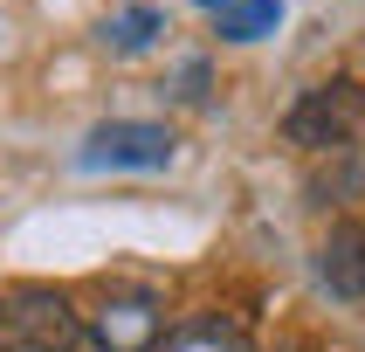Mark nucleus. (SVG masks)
<instances>
[{
	"instance_id": "f257e3e1",
	"label": "nucleus",
	"mask_w": 365,
	"mask_h": 352,
	"mask_svg": "<svg viewBox=\"0 0 365 352\" xmlns=\"http://www.w3.org/2000/svg\"><path fill=\"white\" fill-rule=\"evenodd\" d=\"M83 311L56 283H14L0 297V352H76Z\"/></svg>"
},
{
	"instance_id": "f03ea898",
	"label": "nucleus",
	"mask_w": 365,
	"mask_h": 352,
	"mask_svg": "<svg viewBox=\"0 0 365 352\" xmlns=\"http://www.w3.org/2000/svg\"><path fill=\"white\" fill-rule=\"evenodd\" d=\"M359 124H365V83L331 76V83H317V90H304L289 104L283 131H289V145H310V152H345V139Z\"/></svg>"
},
{
	"instance_id": "7ed1b4c3",
	"label": "nucleus",
	"mask_w": 365,
	"mask_h": 352,
	"mask_svg": "<svg viewBox=\"0 0 365 352\" xmlns=\"http://www.w3.org/2000/svg\"><path fill=\"white\" fill-rule=\"evenodd\" d=\"M165 311L159 297H145V290H110L97 311H90V325L83 338H97V352H165Z\"/></svg>"
},
{
	"instance_id": "20e7f679",
	"label": "nucleus",
	"mask_w": 365,
	"mask_h": 352,
	"mask_svg": "<svg viewBox=\"0 0 365 352\" xmlns=\"http://www.w3.org/2000/svg\"><path fill=\"white\" fill-rule=\"evenodd\" d=\"M83 166L90 173H103V166H173V131L165 124H145V118H110L90 131V145H83Z\"/></svg>"
},
{
	"instance_id": "39448f33",
	"label": "nucleus",
	"mask_w": 365,
	"mask_h": 352,
	"mask_svg": "<svg viewBox=\"0 0 365 352\" xmlns=\"http://www.w3.org/2000/svg\"><path fill=\"white\" fill-rule=\"evenodd\" d=\"M317 276H324V290L345 297V304L365 297V228L359 221H338L324 235V248H317Z\"/></svg>"
},
{
	"instance_id": "423d86ee",
	"label": "nucleus",
	"mask_w": 365,
	"mask_h": 352,
	"mask_svg": "<svg viewBox=\"0 0 365 352\" xmlns=\"http://www.w3.org/2000/svg\"><path fill=\"white\" fill-rule=\"evenodd\" d=\"M165 352H248V338H242V325L235 318H186L180 331H165Z\"/></svg>"
},
{
	"instance_id": "0eeeda50",
	"label": "nucleus",
	"mask_w": 365,
	"mask_h": 352,
	"mask_svg": "<svg viewBox=\"0 0 365 352\" xmlns=\"http://www.w3.org/2000/svg\"><path fill=\"white\" fill-rule=\"evenodd\" d=\"M165 28L159 7H118V14L103 21V49H118V56H131V49H145V41Z\"/></svg>"
},
{
	"instance_id": "6e6552de",
	"label": "nucleus",
	"mask_w": 365,
	"mask_h": 352,
	"mask_svg": "<svg viewBox=\"0 0 365 352\" xmlns=\"http://www.w3.org/2000/svg\"><path fill=\"white\" fill-rule=\"evenodd\" d=\"M276 21H283L276 0H235V7H221V35L227 41H262V35H276Z\"/></svg>"
},
{
	"instance_id": "1a4fd4ad",
	"label": "nucleus",
	"mask_w": 365,
	"mask_h": 352,
	"mask_svg": "<svg viewBox=\"0 0 365 352\" xmlns=\"http://www.w3.org/2000/svg\"><path fill=\"white\" fill-rule=\"evenodd\" d=\"M200 7H214V14H221V7H235V0H200Z\"/></svg>"
}]
</instances>
